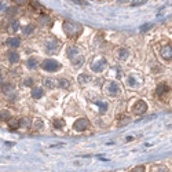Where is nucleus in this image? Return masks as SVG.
I'll list each match as a JSON object with an SVG mask.
<instances>
[{"label": "nucleus", "instance_id": "1", "mask_svg": "<svg viewBox=\"0 0 172 172\" xmlns=\"http://www.w3.org/2000/svg\"><path fill=\"white\" fill-rule=\"evenodd\" d=\"M63 30H65V33L69 37H73V36H77L78 33L83 30V28H81V25H78V23H76V22L66 21V22L63 23Z\"/></svg>", "mask_w": 172, "mask_h": 172}, {"label": "nucleus", "instance_id": "2", "mask_svg": "<svg viewBox=\"0 0 172 172\" xmlns=\"http://www.w3.org/2000/svg\"><path fill=\"white\" fill-rule=\"evenodd\" d=\"M68 55H69V58L72 59V62H73V65H75V66L83 65L84 58H83V57H81V54L78 52V48H77V47H69Z\"/></svg>", "mask_w": 172, "mask_h": 172}, {"label": "nucleus", "instance_id": "3", "mask_svg": "<svg viewBox=\"0 0 172 172\" xmlns=\"http://www.w3.org/2000/svg\"><path fill=\"white\" fill-rule=\"evenodd\" d=\"M105 68H106V59L103 57H98L94 61H91V69L95 73H101Z\"/></svg>", "mask_w": 172, "mask_h": 172}, {"label": "nucleus", "instance_id": "4", "mask_svg": "<svg viewBox=\"0 0 172 172\" xmlns=\"http://www.w3.org/2000/svg\"><path fill=\"white\" fill-rule=\"evenodd\" d=\"M41 68L47 72H57L59 68H61V63L54 61V59H46V61H43Z\"/></svg>", "mask_w": 172, "mask_h": 172}, {"label": "nucleus", "instance_id": "5", "mask_svg": "<svg viewBox=\"0 0 172 172\" xmlns=\"http://www.w3.org/2000/svg\"><path fill=\"white\" fill-rule=\"evenodd\" d=\"M134 113L138 114V116H140V114H143L147 110V103L145 101H138L137 103L134 105Z\"/></svg>", "mask_w": 172, "mask_h": 172}, {"label": "nucleus", "instance_id": "6", "mask_svg": "<svg viewBox=\"0 0 172 172\" xmlns=\"http://www.w3.org/2000/svg\"><path fill=\"white\" fill-rule=\"evenodd\" d=\"M90 127V121L87 120V118H78V120H76V123L73 124V128H75L76 131H85Z\"/></svg>", "mask_w": 172, "mask_h": 172}, {"label": "nucleus", "instance_id": "7", "mask_svg": "<svg viewBox=\"0 0 172 172\" xmlns=\"http://www.w3.org/2000/svg\"><path fill=\"white\" fill-rule=\"evenodd\" d=\"M106 92H107V95L109 97H116L118 92H120V90H118V85L116 84V83H109L107 84V87H106Z\"/></svg>", "mask_w": 172, "mask_h": 172}, {"label": "nucleus", "instance_id": "8", "mask_svg": "<svg viewBox=\"0 0 172 172\" xmlns=\"http://www.w3.org/2000/svg\"><path fill=\"white\" fill-rule=\"evenodd\" d=\"M161 57L165 61H171V57H172V54H171V44H167V46H164L161 48Z\"/></svg>", "mask_w": 172, "mask_h": 172}, {"label": "nucleus", "instance_id": "9", "mask_svg": "<svg viewBox=\"0 0 172 172\" xmlns=\"http://www.w3.org/2000/svg\"><path fill=\"white\" fill-rule=\"evenodd\" d=\"M59 47V43L55 41V40H52V41H47V51L51 52V54H55V51L58 50Z\"/></svg>", "mask_w": 172, "mask_h": 172}, {"label": "nucleus", "instance_id": "10", "mask_svg": "<svg viewBox=\"0 0 172 172\" xmlns=\"http://www.w3.org/2000/svg\"><path fill=\"white\" fill-rule=\"evenodd\" d=\"M43 95H44V90H43L41 87H33L32 97L35 98V99H39V98H41Z\"/></svg>", "mask_w": 172, "mask_h": 172}, {"label": "nucleus", "instance_id": "11", "mask_svg": "<svg viewBox=\"0 0 172 172\" xmlns=\"http://www.w3.org/2000/svg\"><path fill=\"white\" fill-rule=\"evenodd\" d=\"M20 44H21V39H20V37H10V39L7 40V46L13 47V48L18 47Z\"/></svg>", "mask_w": 172, "mask_h": 172}, {"label": "nucleus", "instance_id": "12", "mask_svg": "<svg viewBox=\"0 0 172 172\" xmlns=\"http://www.w3.org/2000/svg\"><path fill=\"white\" fill-rule=\"evenodd\" d=\"M169 91V87L167 84H164V83H162V84H160L158 87H157V95H158V97H162V95L165 94V92H168Z\"/></svg>", "mask_w": 172, "mask_h": 172}, {"label": "nucleus", "instance_id": "13", "mask_svg": "<svg viewBox=\"0 0 172 172\" xmlns=\"http://www.w3.org/2000/svg\"><path fill=\"white\" fill-rule=\"evenodd\" d=\"M7 57H8V61H10L11 63H17V62L20 61V54L15 51H10Z\"/></svg>", "mask_w": 172, "mask_h": 172}, {"label": "nucleus", "instance_id": "14", "mask_svg": "<svg viewBox=\"0 0 172 172\" xmlns=\"http://www.w3.org/2000/svg\"><path fill=\"white\" fill-rule=\"evenodd\" d=\"M8 127H10L11 130H17V128H20V121L11 117L10 120H8Z\"/></svg>", "mask_w": 172, "mask_h": 172}, {"label": "nucleus", "instance_id": "15", "mask_svg": "<svg viewBox=\"0 0 172 172\" xmlns=\"http://www.w3.org/2000/svg\"><path fill=\"white\" fill-rule=\"evenodd\" d=\"M29 127H30V120L28 118V117L21 118L20 120V128H29Z\"/></svg>", "mask_w": 172, "mask_h": 172}, {"label": "nucleus", "instance_id": "16", "mask_svg": "<svg viewBox=\"0 0 172 172\" xmlns=\"http://www.w3.org/2000/svg\"><path fill=\"white\" fill-rule=\"evenodd\" d=\"M91 80H92L91 76H87V75L78 76V83H80V84H85V83H88V81H91Z\"/></svg>", "mask_w": 172, "mask_h": 172}, {"label": "nucleus", "instance_id": "17", "mask_svg": "<svg viewBox=\"0 0 172 172\" xmlns=\"http://www.w3.org/2000/svg\"><path fill=\"white\" fill-rule=\"evenodd\" d=\"M26 65H28V68L29 69L36 68V65H37V59H36L35 57H30V58L28 59V62H26Z\"/></svg>", "mask_w": 172, "mask_h": 172}, {"label": "nucleus", "instance_id": "18", "mask_svg": "<svg viewBox=\"0 0 172 172\" xmlns=\"http://www.w3.org/2000/svg\"><path fill=\"white\" fill-rule=\"evenodd\" d=\"M54 127H55V130L63 128V127H65V121L62 120V118H55V120H54Z\"/></svg>", "mask_w": 172, "mask_h": 172}, {"label": "nucleus", "instance_id": "19", "mask_svg": "<svg viewBox=\"0 0 172 172\" xmlns=\"http://www.w3.org/2000/svg\"><path fill=\"white\" fill-rule=\"evenodd\" d=\"M44 84H46L47 87H50V88H54L55 85H58V80H54V78H47V80L44 81Z\"/></svg>", "mask_w": 172, "mask_h": 172}, {"label": "nucleus", "instance_id": "20", "mask_svg": "<svg viewBox=\"0 0 172 172\" xmlns=\"http://www.w3.org/2000/svg\"><path fill=\"white\" fill-rule=\"evenodd\" d=\"M18 26H20L18 21H13V22L10 23V26H8V32H17V30H18Z\"/></svg>", "mask_w": 172, "mask_h": 172}, {"label": "nucleus", "instance_id": "21", "mask_svg": "<svg viewBox=\"0 0 172 172\" xmlns=\"http://www.w3.org/2000/svg\"><path fill=\"white\" fill-rule=\"evenodd\" d=\"M0 118H2V120H10L11 118V114H10V112L8 110H3V112H0Z\"/></svg>", "mask_w": 172, "mask_h": 172}, {"label": "nucleus", "instance_id": "22", "mask_svg": "<svg viewBox=\"0 0 172 172\" xmlns=\"http://www.w3.org/2000/svg\"><path fill=\"white\" fill-rule=\"evenodd\" d=\"M118 52H120V54H118V58L120 59H125L127 57H128V50H125V48H121Z\"/></svg>", "mask_w": 172, "mask_h": 172}, {"label": "nucleus", "instance_id": "23", "mask_svg": "<svg viewBox=\"0 0 172 172\" xmlns=\"http://www.w3.org/2000/svg\"><path fill=\"white\" fill-rule=\"evenodd\" d=\"M58 85H61L62 88H66L69 85V81L65 80V78H61V80H58Z\"/></svg>", "mask_w": 172, "mask_h": 172}, {"label": "nucleus", "instance_id": "24", "mask_svg": "<svg viewBox=\"0 0 172 172\" xmlns=\"http://www.w3.org/2000/svg\"><path fill=\"white\" fill-rule=\"evenodd\" d=\"M98 106L101 107V113H103V112L107 110V103L106 102H98Z\"/></svg>", "mask_w": 172, "mask_h": 172}, {"label": "nucleus", "instance_id": "25", "mask_svg": "<svg viewBox=\"0 0 172 172\" xmlns=\"http://www.w3.org/2000/svg\"><path fill=\"white\" fill-rule=\"evenodd\" d=\"M33 28H35L33 25L25 26V29H23V33H25V35H30V33H32V30H33Z\"/></svg>", "mask_w": 172, "mask_h": 172}, {"label": "nucleus", "instance_id": "26", "mask_svg": "<svg viewBox=\"0 0 172 172\" xmlns=\"http://www.w3.org/2000/svg\"><path fill=\"white\" fill-rule=\"evenodd\" d=\"M35 127H36V130H41V128H43V121H41V118H37V120H36Z\"/></svg>", "mask_w": 172, "mask_h": 172}, {"label": "nucleus", "instance_id": "27", "mask_svg": "<svg viewBox=\"0 0 172 172\" xmlns=\"http://www.w3.org/2000/svg\"><path fill=\"white\" fill-rule=\"evenodd\" d=\"M2 90H3V92H10L11 90H13V85L11 84H4L3 87H2Z\"/></svg>", "mask_w": 172, "mask_h": 172}, {"label": "nucleus", "instance_id": "28", "mask_svg": "<svg viewBox=\"0 0 172 172\" xmlns=\"http://www.w3.org/2000/svg\"><path fill=\"white\" fill-rule=\"evenodd\" d=\"M131 172H146V171H145V167L139 165V167H137V168H134Z\"/></svg>", "mask_w": 172, "mask_h": 172}, {"label": "nucleus", "instance_id": "29", "mask_svg": "<svg viewBox=\"0 0 172 172\" xmlns=\"http://www.w3.org/2000/svg\"><path fill=\"white\" fill-rule=\"evenodd\" d=\"M156 172H169V169L165 168V167H158V168L156 169Z\"/></svg>", "mask_w": 172, "mask_h": 172}, {"label": "nucleus", "instance_id": "30", "mask_svg": "<svg viewBox=\"0 0 172 172\" xmlns=\"http://www.w3.org/2000/svg\"><path fill=\"white\" fill-rule=\"evenodd\" d=\"M32 83H33V81H32V78H26V80L23 81V84H25V85H28V87H30V85H32Z\"/></svg>", "mask_w": 172, "mask_h": 172}, {"label": "nucleus", "instance_id": "31", "mask_svg": "<svg viewBox=\"0 0 172 172\" xmlns=\"http://www.w3.org/2000/svg\"><path fill=\"white\" fill-rule=\"evenodd\" d=\"M153 23H147V25H143L142 28H140V30H145V29H149V28H152Z\"/></svg>", "mask_w": 172, "mask_h": 172}, {"label": "nucleus", "instance_id": "32", "mask_svg": "<svg viewBox=\"0 0 172 172\" xmlns=\"http://www.w3.org/2000/svg\"><path fill=\"white\" fill-rule=\"evenodd\" d=\"M14 2H15L17 4H20V6H22V4H25L26 2H28V0H14Z\"/></svg>", "mask_w": 172, "mask_h": 172}, {"label": "nucleus", "instance_id": "33", "mask_svg": "<svg viewBox=\"0 0 172 172\" xmlns=\"http://www.w3.org/2000/svg\"><path fill=\"white\" fill-rule=\"evenodd\" d=\"M128 83H130V84H131V85H135V78H134V77H132V76H131V77H130V78H128Z\"/></svg>", "mask_w": 172, "mask_h": 172}, {"label": "nucleus", "instance_id": "34", "mask_svg": "<svg viewBox=\"0 0 172 172\" xmlns=\"http://www.w3.org/2000/svg\"><path fill=\"white\" fill-rule=\"evenodd\" d=\"M6 10V4H4V2H0V11Z\"/></svg>", "mask_w": 172, "mask_h": 172}, {"label": "nucleus", "instance_id": "35", "mask_svg": "<svg viewBox=\"0 0 172 172\" xmlns=\"http://www.w3.org/2000/svg\"><path fill=\"white\" fill-rule=\"evenodd\" d=\"M0 81H2V73H0Z\"/></svg>", "mask_w": 172, "mask_h": 172}]
</instances>
